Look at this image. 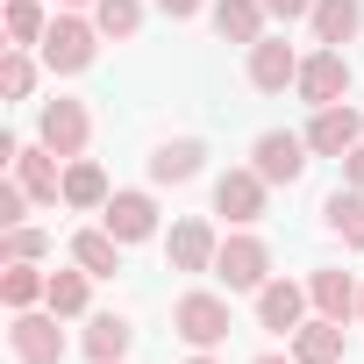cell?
<instances>
[{"label": "cell", "instance_id": "6da1fadb", "mask_svg": "<svg viewBox=\"0 0 364 364\" xmlns=\"http://www.w3.org/2000/svg\"><path fill=\"white\" fill-rule=\"evenodd\" d=\"M36 58H43V72H58V79L86 72V65L100 58V22H93V15H72V8H58V15H50V36L36 43Z\"/></svg>", "mask_w": 364, "mask_h": 364}, {"label": "cell", "instance_id": "7a4b0ae2", "mask_svg": "<svg viewBox=\"0 0 364 364\" xmlns=\"http://www.w3.org/2000/svg\"><path fill=\"white\" fill-rule=\"evenodd\" d=\"M171 336L186 343V350H222L229 343V300L193 286V293H178L171 300Z\"/></svg>", "mask_w": 364, "mask_h": 364}, {"label": "cell", "instance_id": "3957f363", "mask_svg": "<svg viewBox=\"0 0 364 364\" xmlns=\"http://www.w3.org/2000/svg\"><path fill=\"white\" fill-rule=\"evenodd\" d=\"M264 200H272V178H264L257 164H229V171L215 178V215H222L229 229L264 222Z\"/></svg>", "mask_w": 364, "mask_h": 364}, {"label": "cell", "instance_id": "277c9868", "mask_svg": "<svg viewBox=\"0 0 364 364\" xmlns=\"http://www.w3.org/2000/svg\"><path fill=\"white\" fill-rule=\"evenodd\" d=\"M65 314H50V307H22V314H8V350H15V364H65V328H58Z\"/></svg>", "mask_w": 364, "mask_h": 364}, {"label": "cell", "instance_id": "5b68a950", "mask_svg": "<svg viewBox=\"0 0 364 364\" xmlns=\"http://www.w3.org/2000/svg\"><path fill=\"white\" fill-rule=\"evenodd\" d=\"M215 279H222L229 293H257V286L272 279V243H264V236H250V229L222 236V257H215Z\"/></svg>", "mask_w": 364, "mask_h": 364}, {"label": "cell", "instance_id": "8992f818", "mask_svg": "<svg viewBox=\"0 0 364 364\" xmlns=\"http://www.w3.org/2000/svg\"><path fill=\"white\" fill-rule=\"evenodd\" d=\"M36 143H50L65 164L86 157V143H93V114H86V100H43V107H36Z\"/></svg>", "mask_w": 364, "mask_h": 364}, {"label": "cell", "instance_id": "52a82bcc", "mask_svg": "<svg viewBox=\"0 0 364 364\" xmlns=\"http://www.w3.org/2000/svg\"><path fill=\"white\" fill-rule=\"evenodd\" d=\"M293 93L307 100V107H336V100H350V58L343 50H307L300 58V79H293Z\"/></svg>", "mask_w": 364, "mask_h": 364}, {"label": "cell", "instance_id": "ba28073f", "mask_svg": "<svg viewBox=\"0 0 364 364\" xmlns=\"http://www.w3.org/2000/svg\"><path fill=\"white\" fill-rule=\"evenodd\" d=\"M300 136H307L314 157H336V164H343V157L364 143V114H357L350 100H336V107H314V122H307Z\"/></svg>", "mask_w": 364, "mask_h": 364}, {"label": "cell", "instance_id": "9c48e42d", "mask_svg": "<svg viewBox=\"0 0 364 364\" xmlns=\"http://www.w3.org/2000/svg\"><path fill=\"white\" fill-rule=\"evenodd\" d=\"M307 157H314V150H307V136H293V129H264V136L250 143V164L272 178V186H293V178L307 171Z\"/></svg>", "mask_w": 364, "mask_h": 364}, {"label": "cell", "instance_id": "30bf717a", "mask_svg": "<svg viewBox=\"0 0 364 364\" xmlns=\"http://www.w3.org/2000/svg\"><path fill=\"white\" fill-rule=\"evenodd\" d=\"M100 229H107V236H122V243H150V236H157V193L122 186V193L100 208Z\"/></svg>", "mask_w": 364, "mask_h": 364}, {"label": "cell", "instance_id": "8fae6325", "mask_svg": "<svg viewBox=\"0 0 364 364\" xmlns=\"http://www.w3.org/2000/svg\"><path fill=\"white\" fill-rule=\"evenodd\" d=\"M307 279H264L257 286V328H272V336H293L300 321H307Z\"/></svg>", "mask_w": 364, "mask_h": 364}, {"label": "cell", "instance_id": "7c38bea8", "mask_svg": "<svg viewBox=\"0 0 364 364\" xmlns=\"http://www.w3.org/2000/svg\"><path fill=\"white\" fill-rule=\"evenodd\" d=\"M164 257H171V272H215V257H222V236H215V222H200V215L171 222V236H164Z\"/></svg>", "mask_w": 364, "mask_h": 364}, {"label": "cell", "instance_id": "4fadbf2b", "mask_svg": "<svg viewBox=\"0 0 364 364\" xmlns=\"http://www.w3.org/2000/svg\"><path fill=\"white\" fill-rule=\"evenodd\" d=\"M15 178L29 186V200H36V208H58V200H65V157H58L50 143H22Z\"/></svg>", "mask_w": 364, "mask_h": 364}, {"label": "cell", "instance_id": "5bb4252c", "mask_svg": "<svg viewBox=\"0 0 364 364\" xmlns=\"http://www.w3.org/2000/svg\"><path fill=\"white\" fill-rule=\"evenodd\" d=\"M208 171V143L200 136H171L150 150V186H186V178Z\"/></svg>", "mask_w": 364, "mask_h": 364}, {"label": "cell", "instance_id": "9a60e30c", "mask_svg": "<svg viewBox=\"0 0 364 364\" xmlns=\"http://www.w3.org/2000/svg\"><path fill=\"white\" fill-rule=\"evenodd\" d=\"M243 72H250V86H257V93H286V86L300 79V50H293V43H279V36H257Z\"/></svg>", "mask_w": 364, "mask_h": 364}, {"label": "cell", "instance_id": "2e32d148", "mask_svg": "<svg viewBox=\"0 0 364 364\" xmlns=\"http://www.w3.org/2000/svg\"><path fill=\"white\" fill-rule=\"evenodd\" d=\"M307 29H314V43H328V50L357 43V29H364V0H314Z\"/></svg>", "mask_w": 364, "mask_h": 364}, {"label": "cell", "instance_id": "e0dca14e", "mask_svg": "<svg viewBox=\"0 0 364 364\" xmlns=\"http://www.w3.org/2000/svg\"><path fill=\"white\" fill-rule=\"evenodd\" d=\"M264 15H272L264 0H215V8H208L215 36H222V43H243V50H250V43L264 36Z\"/></svg>", "mask_w": 364, "mask_h": 364}, {"label": "cell", "instance_id": "ac0fdd59", "mask_svg": "<svg viewBox=\"0 0 364 364\" xmlns=\"http://www.w3.org/2000/svg\"><path fill=\"white\" fill-rule=\"evenodd\" d=\"M357 293H364V286H357L350 272H336V264H328V272H307V300H314V314H328V321H350V314H357Z\"/></svg>", "mask_w": 364, "mask_h": 364}, {"label": "cell", "instance_id": "d6986e66", "mask_svg": "<svg viewBox=\"0 0 364 364\" xmlns=\"http://www.w3.org/2000/svg\"><path fill=\"white\" fill-rule=\"evenodd\" d=\"M107 200H114L107 171H100L93 157H72V164H65V208H79V215H100Z\"/></svg>", "mask_w": 364, "mask_h": 364}, {"label": "cell", "instance_id": "ffe728a7", "mask_svg": "<svg viewBox=\"0 0 364 364\" xmlns=\"http://www.w3.org/2000/svg\"><path fill=\"white\" fill-rule=\"evenodd\" d=\"M129 343H136L129 314H93V321H86V336H79V350H86L93 364H122V357H129Z\"/></svg>", "mask_w": 364, "mask_h": 364}, {"label": "cell", "instance_id": "44dd1931", "mask_svg": "<svg viewBox=\"0 0 364 364\" xmlns=\"http://www.w3.org/2000/svg\"><path fill=\"white\" fill-rule=\"evenodd\" d=\"M286 343H293V357H300V364H343V321H328V314L300 321Z\"/></svg>", "mask_w": 364, "mask_h": 364}, {"label": "cell", "instance_id": "7402d4cb", "mask_svg": "<svg viewBox=\"0 0 364 364\" xmlns=\"http://www.w3.org/2000/svg\"><path fill=\"white\" fill-rule=\"evenodd\" d=\"M321 222H328V236H336L343 250H364V193H357V186H336V193L321 200Z\"/></svg>", "mask_w": 364, "mask_h": 364}, {"label": "cell", "instance_id": "603a6c76", "mask_svg": "<svg viewBox=\"0 0 364 364\" xmlns=\"http://www.w3.org/2000/svg\"><path fill=\"white\" fill-rule=\"evenodd\" d=\"M122 250H129V243L107 236V229H79V236H72V264H86L93 279H114V272H122Z\"/></svg>", "mask_w": 364, "mask_h": 364}, {"label": "cell", "instance_id": "cb8c5ba5", "mask_svg": "<svg viewBox=\"0 0 364 364\" xmlns=\"http://www.w3.org/2000/svg\"><path fill=\"white\" fill-rule=\"evenodd\" d=\"M43 307H50V314H65V321H79V314L93 307V272H86V264H72V272H50V293H43Z\"/></svg>", "mask_w": 364, "mask_h": 364}, {"label": "cell", "instance_id": "d4e9b609", "mask_svg": "<svg viewBox=\"0 0 364 364\" xmlns=\"http://www.w3.org/2000/svg\"><path fill=\"white\" fill-rule=\"evenodd\" d=\"M43 293H50V272H36V264H8V272H0V300H8V314L43 307Z\"/></svg>", "mask_w": 364, "mask_h": 364}, {"label": "cell", "instance_id": "484cf974", "mask_svg": "<svg viewBox=\"0 0 364 364\" xmlns=\"http://www.w3.org/2000/svg\"><path fill=\"white\" fill-rule=\"evenodd\" d=\"M0 22H8V43H22V50H36L50 36V8H43V0H8Z\"/></svg>", "mask_w": 364, "mask_h": 364}, {"label": "cell", "instance_id": "4316f807", "mask_svg": "<svg viewBox=\"0 0 364 364\" xmlns=\"http://www.w3.org/2000/svg\"><path fill=\"white\" fill-rule=\"evenodd\" d=\"M93 22H100V36L129 43V36L143 29V0H93Z\"/></svg>", "mask_w": 364, "mask_h": 364}, {"label": "cell", "instance_id": "83f0119b", "mask_svg": "<svg viewBox=\"0 0 364 364\" xmlns=\"http://www.w3.org/2000/svg\"><path fill=\"white\" fill-rule=\"evenodd\" d=\"M36 72H43V65H36L22 43H8V58H0V93H8V100H29V93H36Z\"/></svg>", "mask_w": 364, "mask_h": 364}, {"label": "cell", "instance_id": "f1b7e54d", "mask_svg": "<svg viewBox=\"0 0 364 364\" xmlns=\"http://www.w3.org/2000/svg\"><path fill=\"white\" fill-rule=\"evenodd\" d=\"M0 257H8V264H43L50 257V229H36V222L8 229V236H0Z\"/></svg>", "mask_w": 364, "mask_h": 364}, {"label": "cell", "instance_id": "f546056e", "mask_svg": "<svg viewBox=\"0 0 364 364\" xmlns=\"http://www.w3.org/2000/svg\"><path fill=\"white\" fill-rule=\"evenodd\" d=\"M29 208H36V200H29V186L8 171V178H0V229H22V222H29Z\"/></svg>", "mask_w": 364, "mask_h": 364}, {"label": "cell", "instance_id": "4dcf8cb0", "mask_svg": "<svg viewBox=\"0 0 364 364\" xmlns=\"http://www.w3.org/2000/svg\"><path fill=\"white\" fill-rule=\"evenodd\" d=\"M264 8H272L279 22H307V15H314V0H264Z\"/></svg>", "mask_w": 364, "mask_h": 364}, {"label": "cell", "instance_id": "1f68e13d", "mask_svg": "<svg viewBox=\"0 0 364 364\" xmlns=\"http://www.w3.org/2000/svg\"><path fill=\"white\" fill-rule=\"evenodd\" d=\"M343 186H357V193H364V143L343 157Z\"/></svg>", "mask_w": 364, "mask_h": 364}, {"label": "cell", "instance_id": "d6a6232c", "mask_svg": "<svg viewBox=\"0 0 364 364\" xmlns=\"http://www.w3.org/2000/svg\"><path fill=\"white\" fill-rule=\"evenodd\" d=\"M157 8H164V15H171V22H193V15H200V8H208V0H157Z\"/></svg>", "mask_w": 364, "mask_h": 364}, {"label": "cell", "instance_id": "836d02e7", "mask_svg": "<svg viewBox=\"0 0 364 364\" xmlns=\"http://www.w3.org/2000/svg\"><path fill=\"white\" fill-rule=\"evenodd\" d=\"M250 364H300V357H293V350H286V357H279V350H264V357H250Z\"/></svg>", "mask_w": 364, "mask_h": 364}, {"label": "cell", "instance_id": "e575fe53", "mask_svg": "<svg viewBox=\"0 0 364 364\" xmlns=\"http://www.w3.org/2000/svg\"><path fill=\"white\" fill-rule=\"evenodd\" d=\"M186 364H222V357H215V350H193V357H186Z\"/></svg>", "mask_w": 364, "mask_h": 364}, {"label": "cell", "instance_id": "d590c367", "mask_svg": "<svg viewBox=\"0 0 364 364\" xmlns=\"http://www.w3.org/2000/svg\"><path fill=\"white\" fill-rule=\"evenodd\" d=\"M58 8H93V0H58Z\"/></svg>", "mask_w": 364, "mask_h": 364}, {"label": "cell", "instance_id": "8d00e7d4", "mask_svg": "<svg viewBox=\"0 0 364 364\" xmlns=\"http://www.w3.org/2000/svg\"><path fill=\"white\" fill-rule=\"evenodd\" d=\"M357 321H364V293H357Z\"/></svg>", "mask_w": 364, "mask_h": 364}]
</instances>
